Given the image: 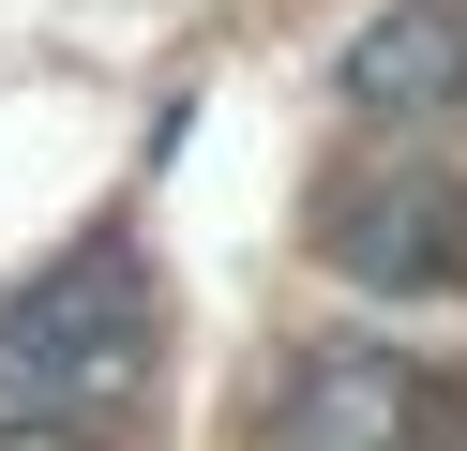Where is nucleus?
Instances as JSON below:
<instances>
[{"mask_svg": "<svg viewBox=\"0 0 467 451\" xmlns=\"http://www.w3.org/2000/svg\"><path fill=\"white\" fill-rule=\"evenodd\" d=\"M437 436V376L407 346H317L272 406V451H422Z\"/></svg>", "mask_w": 467, "mask_h": 451, "instance_id": "obj_3", "label": "nucleus"}, {"mask_svg": "<svg viewBox=\"0 0 467 451\" xmlns=\"http://www.w3.org/2000/svg\"><path fill=\"white\" fill-rule=\"evenodd\" d=\"M0 451H76V436H61V421H0Z\"/></svg>", "mask_w": 467, "mask_h": 451, "instance_id": "obj_5", "label": "nucleus"}, {"mask_svg": "<svg viewBox=\"0 0 467 451\" xmlns=\"http://www.w3.org/2000/svg\"><path fill=\"white\" fill-rule=\"evenodd\" d=\"M347 106L377 120H452L467 106V0H377L347 30Z\"/></svg>", "mask_w": 467, "mask_h": 451, "instance_id": "obj_4", "label": "nucleus"}, {"mask_svg": "<svg viewBox=\"0 0 467 451\" xmlns=\"http://www.w3.org/2000/svg\"><path fill=\"white\" fill-rule=\"evenodd\" d=\"M136 376H151V271H136L121 241L61 256L31 301H0V421L91 436V421L136 406Z\"/></svg>", "mask_w": 467, "mask_h": 451, "instance_id": "obj_1", "label": "nucleus"}, {"mask_svg": "<svg viewBox=\"0 0 467 451\" xmlns=\"http://www.w3.org/2000/svg\"><path fill=\"white\" fill-rule=\"evenodd\" d=\"M317 241H332L347 286H467V196L437 166H377L347 180L332 210H317Z\"/></svg>", "mask_w": 467, "mask_h": 451, "instance_id": "obj_2", "label": "nucleus"}]
</instances>
